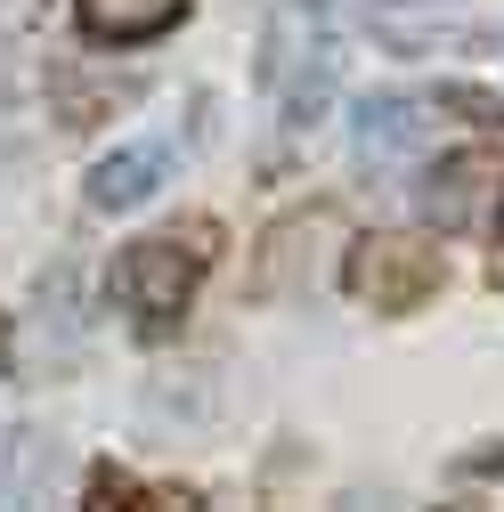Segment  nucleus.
<instances>
[{"label":"nucleus","instance_id":"obj_9","mask_svg":"<svg viewBox=\"0 0 504 512\" xmlns=\"http://www.w3.org/2000/svg\"><path fill=\"white\" fill-rule=\"evenodd\" d=\"M187 17V0H74V25L90 41H114V49H131V41H155Z\"/></svg>","mask_w":504,"mask_h":512},{"label":"nucleus","instance_id":"obj_6","mask_svg":"<svg viewBox=\"0 0 504 512\" xmlns=\"http://www.w3.org/2000/svg\"><path fill=\"white\" fill-rule=\"evenodd\" d=\"M496 204H504V163H496L488 147L439 155V171H431V187H423L431 228H472V220H488Z\"/></svg>","mask_w":504,"mask_h":512},{"label":"nucleus","instance_id":"obj_3","mask_svg":"<svg viewBox=\"0 0 504 512\" xmlns=\"http://www.w3.org/2000/svg\"><path fill=\"white\" fill-rule=\"evenodd\" d=\"M350 293L374 301V309H423L439 293V277H448V261H439L431 236H366L350 252Z\"/></svg>","mask_w":504,"mask_h":512},{"label":"nucleus","instance_id":"obj_11","mask_svg":"<svg viewBox=\"0 0 504 512\" xmlns=\"http://www.w3.org/2000/svg\"><path fill=\"white\" fill-rule=\"evenodd\" d=\"M472 480H504V447H480V456H464Z\"/></svg>","mask_w":504,"mask_h":512},{"label":"nucleus","instance_id":"obj_13","mask_svg":"<svg viewBox=\"0 0 504 512\" xmlns=\"http://www.w3.org/2000/svg\"><path fill=\"white\" fill-rule=\"evenodd\" d=\"M496 269H504V220H496Z\"/></svg>","mask_w":504,"mask_h":512},{"label":"nucleus","instance_id":"obj_5","mask_svg":"<svg viewBox=\"0 0 504 512\" xmlns=\"http://www.w3.org/2000/svg\"><path fill=\"white\" fill-rule=\"evenodd\" d=\"M350 155L366 171H407L431 155V106L423 98H358L350 114Z\"/></svg>","mask_w":504,"mask_h":512},{"label":"nucleus","instance_id":"obj_8","mask_svg":"<svg viewBox=\"0 0 504 512\" xmlns=\"http://www.w3.org/2000/svg\"><path fill=\"white\" fill-rule=\"evenodd\" d=\"M163 179H171V147H163V139H131V147H114V155L90 171L82 196H90V212H139Z\"/></svg>","mask_w":504,"mask_h":512},{"label":"nucleus","instance_id":"obj_2","mask_svg":"<svg viewBox=\"0 0 504 512\" xmlns=\"http://www.w3.org/2000/svg\"><path fill=\"white\" fill-rule=\"evenodd\" d=\"M196 269H204V244H179V236H139L131 252L114 261V301L139 317L147 334H163L171 317L196 293Z\"/></svg>","mask_w":504,"mask_h":512},{"label":"nucleus","instance_id":"obj_4","mask_svg":"<svg viewBox=\"0 0 504 512\" xmlns=\"http://www.w3.org/2000/svg\"><path fill=\"white\" fill-rule=\"evenodd\" d=\"M358 25L391 57H439V49H464L480 33L464 0H358Z\"/></svg>","mask_w":504,"mask_h":512},{"label":"nucleus","instance_id":"obj_10","mask_svg":"<svg viewBox=\"0 0 504 512\" xmlns=\"http://www.w3.org/2000/svg\"><path fill=\"white\" fill-rule=\"evenodd\" d=\"M41 464H57V447L41 456V447H25V431H0V504L25 496V488L41 480Z\"/></svg>","mask_w":504,"mask_h":512},{"label":"nucleus","instance_id":"obj_12","mask_svg":"<svg viewBox=\"0 0 504 512\" xmlns=\"http://www.w3.org/2000/svg\"><path fill=\"white\" fill-rule=\"evenodd\" d=\"M0 374H9V326H0Z\"/></svg>","mask_w":504,"mask_h":512},{"label":"nucleus","instance_id":"obj_7","mask_svg":"<svg viewBox=\"0 0 504 512\" xmlns=\"http://www.w3.org/2000/svg\"><path fill=\"white\" fill-rule=\"evenodd\" d=\"M334 236H342V220H334V212L277 220V228H269V244H261V269H252V285H261V293H309V285H318V261H326L318 244H334Z\"/></svg>","mask_w":504,"mask_h":512},{"label":"nucleus","instance_id":"obj_1","mask_svg":"<svg viewBox=\"0 0 504 512\" xmlns=\"http://www.w3.org/2000/svg\"><path fill=\"white\" fill-rule=\"evenodd\" d=\"M342 82V49H334V9L326 0H277L269 33H261V90L277 98L285 131H309Z\"/></svg>","mask_w":504,"mask_h":512}]
</instances>
